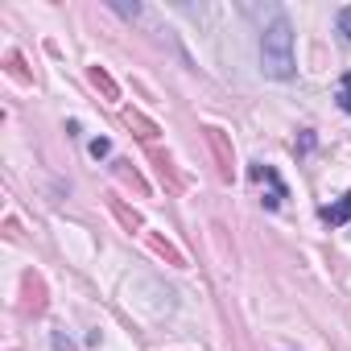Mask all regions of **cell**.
Returning <instances> with one entry per match:
<instances>
[{
  "mask_svg": "<svg viewBox=\"0 0 351 351\" xmlns=\"http://www.w3.org/2000/svg\"><path fill=\"white\" fill-rule=\"evenodd\" d=\"M46 310V285L38 273H25V314H42Z\"/></svg>",
  "mask_w": 351,
  "mask_h": 351,
  "instance_id": "5b68a950",
  "label": "cell"
},
{
  "mask_svg": "<svg viewBox=\"0 0 351 351\" xmlns=\"http://www.w3.org/2000/svg\"><path fill=\"white\" fill-rule=\"evenodd\" d=\"M87 79H91V87H95V91H104V99H120V87H116V79H112L104 66H91V71H87Z\"/></svg>",
  "mask_w": 351,
  "mask_h": 351,
  "instance_id": "30bf717a",
  "label": "cell"
},
{
  "mask_svg": "<svg viewBox=\"0 0 351 351\" xmlns=\"http://www.w3.org/2000/svg\"><path fill=\"white\" fill-rule=\"evenodd\" d=\"M124 124H128V128H132V132H136L141 141H153V136L161 132V128H157V124H153L149 116H141L136 108H124Z\"/></svg>",
  "mask_w": 351,
  "mask_h": 351,
  "instance_id": "52a82bcc",
  "label": "cell"
},
{
  "mask_svg": "<svg viewBox=\"0 0 351 351\" xmlns=\"http://www.w3.org/2000/svg\"><path fill=\"white\" fill-rule=\"evenodd\" d=\"M248 178L265 186V195H261L265 211H277V207L289 199V191H285V182H281V173H277L273 165H265V161H252V165H248Z\"/></svg>",
  "mask_w": 351,
  "mask_h": 351,
  "instance_id": "7a4b0ae2",
  "label": "cell"
},
{
  "mask_svg": "<svg viewBox=\"0 0 351 351\" xmlns=\"http://www.w3.org/2000/svg\"><path fill=\"white\" fill-rule=\"evenodd\" d=\"M128 165H132V161H116V173H120V178H124V182H132V186H136L141 195H149V186H145V178H141V173H136V169H128Z\"/></svg>",
  "mask_w": 351,
  "mask_h": 351,
  "instance_id": "7c38bea8",
  "label": "cell"
},
{
  "mask_svg": "<svg viewBox=\"0 0 351 351\" xmlns=\"http://www.w3.org/2000/svg\"><path fill=\"white\" fill-rule=\"evenodd\" d=\"M335 99H339V108L351 116V75H343V79H339V87H335Z\"/></svg>",
  "mask_w": 351,
  "mask_h": 351,
  "instance_id": "4fadbf2b",
  "label": "cell"
},
{
  "mask_svg": "<svg viewBox=\"0 0 351 351\" xmlns=\"http://www.w3.org/2000/svg\"><path fill=\"white\" fill-rule=\"evenodd\" d=\"M108 207H112V215L120 219V228L124 232H141L145 228V219H141V211H132L124 199H116V195H108Z\"/></svg>",
  "mask_w": 351,
  "mask_h": 351,
  "instance_id": "277c9868",
  "label": "cell"
},
{
  "mask_svg": "<svg viewBox=\"0 0 351 351\" xmlns=\"http://www.w3.org/2000/svg\"><path fill=\"white\" fill-rule=\"evenodd\" d=\"M153 165H157V173H161V182L169 186V191H182V178H178V169H173V161L161 153V149H153Z\"/></svg>",
  "mask_w": 351,
  "mask_h": 351,
  "instance_id": "9c48e42d",
  "label": "cell"
},
{
  "mask_svg": "<svg viewBox=\"0 0 351 351\" xmlns=\"http://www.w3.org/2000/svg\"><path fill=\"white\" fill-rule=\"evenodd\" d=\"M5 62H9V75H13L17 83H34V75L25 71V62H21V54H17V50H9V58H5Z\"/></svg>",
  "mask_w": 351,
  "mask_h": 351,
  "instance_id": "8fae6325",
  "label": "cell"
},
{
  "mask_svg": "<svg viewBox=\"0 0 351 351\" xmlns=\"http://www.w3.org/2000/svg\"><path fill=\"white\" fill-rule=\"evenodd\" d=\"M339 34L351 42V9H343V13H339Z\"/></svg>",
  "mask_w": 351,
  "mask_h": 351,
  "instance_id": "2e32d148",
  "label": "cell"
},
{
  "mask_svg": "<svg viewBox=\"0 0 351 351\" xmlns=\"http://www.w3.org/2000/svg\"><path fill=\"white\" fill-rule=\"evenodd\" d=\"M54 347H58V351H75V347H71V339H62L58 330H54Z\"/></svg>",
  "mask_w": 351,
  "mask_h": 351,
  "instance_id": "e0dca14e",
  "label": "cell"
},
{
  "mask_svg": "<svg viewBox=\"0 0 351 351\" xmlns=\"http://www.w3.org/2000/svg\"><path fill=\"white\" fill-rule=\"evenodd\" d=\"M120 17H141V5H124V0H116V5H112Z\"/></svg>",
  "mask_w": 351,
  "mask_h": 351,
  "instance_id": "9a60e30c",
  "label": "cell"
},
{
  "mask_svg": "<svg viewBox=\"0 0 351 351\" xmlns=\"http://www.w3.org/2000/svg\"><path fill=\"white\" fill-rule=\"evenodd\" d=\"M203 132H207V145H211V153H215L219 178H223V182H232V178H236V153H232V141H228V132H223L219 124H207Z\"/></svg>",
  "mask_w": 351,
  "mask_h": 351,
  "instance_id": "3957f363",
  "label": "cell"
},
{
  "mask_svg": "<svg viewBox=\"0 0 351 351\" xmlns=\"http://www.w3.org/2000/svg\"><path fill=\"white\" fill-rule=\"evenodd\" d=\"M318 219H322V223H330V228H339V223H347V219H351V191H347L343 199H335V203H326V207H318Z\"/></svg>",
  "mask_w": 351,
  "mask_h": 351,
  "instance_id": "8992f818",
  "label": "cell"
},
{
  "mask_svg": "<svg viewBox=\"0 0 351 351\" xmlns=\"http://www.w3.org/2000/svg\"><path fill=\"white\" fill-rule=\"evenodd\" d=\"M261 66L269 79H293V29L285 13H273L269 29L261 34Z\"/></svg>",
  "mask_w": 351,
  "mask_h": 351,
  "instance_id": "6da1fadb",
  "label": "cell"
},
{
  "mask_svg": "<svg viewBox=\"0 0 351 351\" xmlns=\"http://www.w3.org/2000/svg\"><path fill=\"white\" fill-rule=\"evenodd\" d=\"M145 244H149V248H153V252H157V256H165V261H169V265H178V269H186V256H182V252H178V248H173V244H169V240H161V236H157V232H149V236H145Z\"/></svg>",
  "mask_w": 351,
  "mask_h": 351,
  "instance_id": "ba28073f",
  "label": "cell"
},
{
  "mask_svg": "<svg viewBox=\"0 0 351 351\" xmlns=\"http://www.w3.org/2000/svg\"><path fill=\"white\" fill-rule=\"evenodd\" d=\"M87 149H91V157L99 161V157H108V153H112V141H108V136H95V141H91Z\"/></svg>",
  "mask_w": 351,
  "mask_h": 351,
  "instance_id": "5bb4252c",
  "label": "cell"
}]
</instances>
